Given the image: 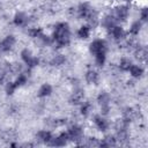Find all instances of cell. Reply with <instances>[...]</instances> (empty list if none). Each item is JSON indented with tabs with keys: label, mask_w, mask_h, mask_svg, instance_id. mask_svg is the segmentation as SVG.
<instances>
[{
	"label": "cell",
	"mask_w": 148,
	"mask_h": 148,
	"mask_svg": "<svg viewBox=\"0 0 148 148\" xmlns=\"http://www.w3.org/2000/svg\"><path fill=\"white\" fill-rule=\"evenodd\" d=\"M53 42L59 46H66L71 42V29L69 25L65 22H60L54 27L53 36H52Z\"/></svg>",
	"instance_id": "1"
},
{
	"label": "cell",
	"mask_w": 148,
	"mask_h": 148,
	"mask_svg": "<svg viewBox=\"0 0 148 148\" xmlns=\"http://www.w3.org/2000/svg\"><path fill=\"white\" fill-rule=\"evenodd\" d=\"M110 14L114 17V20H116L117 22H124V21H126V20L128 18V16H130V6L126 5V3L118 5V6H116V7L112 9V12H111Z\"/></svg>",
	"instance_id": "2"
},
{
	"label": "cell",
	"mask_w": 148,
	"mask_h": 148,
	"mask_svg": "<svg viewBox=\"0 0 148 148\" xmlns=\"http://www.w3.org/2000/svg\"><path fill=\"white\" fill-rule=\"evenodd\" d=\"M106 50H108V46H106V43L104 39L102 38H97V39H94L90 45H89V51L92 56H96L98 53H106Z\"/></svg>",
	"instance_id": "3"
},
{
	"label": "cell",
	"mask_w": 148,
	"mask_h": 148,
	"mask_svg": "<svg viewBox=\"0 0 148 148\" xmlns=\"http://www.w3.org/2000/svg\"><path fill=\"white\" fill-rule=\"evenodd\" d=\"M21 59L23 60V62H24L29 68H32V67L37 66L38 62H39L38 58L35 57V56L31 53V51L28 50V49H24V50L21 51Z\"/></svg>",
	"instance_id": "4"
},
{
	"label": "cell",
	"mask_w": 148,
	"mask_h": 148,
	"mask_svg": "<svg viewBox=\"0 0 148 148\" xmlns=\"http://www.w3.org/2000/svg\"><path fill=\"white\" fill-rule=\"evenodd\" d=\"M97 102L101 106L102 114L106 116L110 112V95L108 92H101L97 96Z\"/></svg>",
	"instance_id": "5"
},
{
	"label": "cell",
	"mask_w": 148,
	"mask_h": 148,
	"mask_svg": "<svg viewBox=\"0 0 148 148\" xmlns=\"http://www.w3.org/2000/svg\"><path fill=\"white\" fill-rule=\"evenodd\" d=\"M67 134H68L69 140L76 142V143H79L80 141L83 140V130H82V127H80L77 125L71 126L67 131Z\"/></svg>",
	"instance_id": "6"
},
{
	"label": "cell",
	"mask_w": 148,
	"mask_h": 148,
	"mask_svg": "<svg viewBox=\"0 0 148 148\" xmlns=\"http://www.w3.org/2000/svg\"><path fill=\"white\" fill-rule=\"evenodd\" d=\"M68 141H69V138H68L67 132H62L59 135L53 136L49 145L52 146V147H64L65 145H67Z\"/></svg>",
	"instance_id": "7"
},
{
	"label": "cell",
	"mask_w": 148,
	"mask_h": 148,
	"mask_svg": "<svg viewBox=\"0 0 148 148\" xmlns=\"http://www.w3.org/2000/svg\"><path fill=\"white\" fill-rule=\"evenodd\" d=\"M14 45H15V37L13 35H8L0 40V52H8L14 47Z\"/></svg>",
	"instance_id": "8"
},
{
	"label": "cell",
	"mask_w": 148,
	"mask_h": 148,
	"mask_svg": "<svg viewBox=\"0 0 148 148\" xmlns=\"http://www.w3.org/2000/svg\"><path fill=\"white\" fill-rule=\"evenodd\" d=\"M109 32L116 42H120L126 37V31L124 30V28L121 25H118V24H116Z\"/></svg>",
	"instance_id": "9"
},
{
	"label": "cell",
	"mask_w": 148,
	"mask_h": 148,
	"mask_svg": "<svg viewBox=\"0 0 148 148\" xmlns=\"http://www.w3.org/2000/svg\"><path fill=\"white\" fill-rule=\"evenodd\" d=\"M94 123L96 125V127L102 131V132H105L108 128H109V121L106 120L105 117H103V114H98V116H95L94 117Z\"/></svg>",
	"instance_id": "10"
},
{
	"label": "cell",
	"mask_w": 148,
	"mask_h": 148,
	"mask_svg": "<svg viewBox=\"0 0 148 148\" xmlns=\"http://www.w3.org/2000/svg\"><path fill=\"white\" fill-rule=\"evenodd\" d=\"M29 18H28V15L23 12H17L15 15H14V18H13V22L15 25L17 27H24L27 25Z\"/></svg>",
	"instance_id": "11"
},
{
	"label": "cell",
	"mask_w": 148,
	"mask_h": 148,
	"mask_svg": "<svg viewBox=\"0 0 148 148\" xmlns=\"http://www.w3.org/2000/svg\"><path fill=\"white\" fill-rule=\"evenodd\" d=\"M101 24L104 29H106L108 31H110L116 24H117V21L114 20V17L111 15V14H106L102 20H101Z\"/></svg>",
	"instance_id": "12"
},
{
	"label": "cell",
	"mask_w": 148,
	"mask_h": 148,
	"mask_svg": "<svg viewBox=\"0 0 148 148\" xmlns=\"http://www.w3.org/2000/svg\"><path fill=\"white\" fill-rule=\"evenodd\" d=\"M52 138H53L52 133H51L50 131H46V130H42V131L37 132V134H36V139H37V141H39L40 143H46V145H49Z\"/></svg>",
	"instance_id": "13"
},
{
	"label": "cell",
	"mask_w": 148,
	"mask_h": 148,
	"mask_svg": "<svg viewBox=\"0 0 148 148\" xmlns=\"http://www.w3.org/2000/svg\"><path fill=\"white\" fill-rule=\"evenodd\" d=\"M84 77H86V81H87L89 84H97V82H98V80H99L98 73H97L96 71H94V69L87 71Z\"/></svg>",
	"instance_id": "14"
},
{
	"label": "cell",
	"mask_w": 148,
	"mask_h": 148,
	"mask_svg": "<svg viewBox=\"0 0 148 148\" xmlns=\"http://www.w3.org/2000/svg\"><path fill=\"white\" fill-rule=\"evenodd\" d=\"M128 72H130V74H131L132 77H134V79H139V77H141V76L143 75V72H145V71H143V67H142V66L132 64V66L130 67Z\"/></svg>",
	"instance_id": "15"
},
{
	"label": "cell",
	"mask_w": 148,
	"mask_h": 148,
	"mask_svg": "<svg viewBox=\"0 0 148 148\" xmlns=\"http://www.w3.org/2000/svg\"><path fill=\"white\" fill-rule=\"evenodd\" d=\"M51 94H52V86L49 84V83L42 84V86L39 87V89H38V92H37L38 97H40V98L47 97V96H50Z\"/></svg>",
	"instance_id": "16"
},
{
	"label": "cell",
	"mask_w": 148,
	"mask_h": 148,
	"mask_svg": "<svg viewBox=\"0 0 148 148\" xmlns=\"http://www.w3.org/2000/svg\"><path fill=\"white\" fill-rule=\"evenodd\" d=\"M83 98H84V94H83V90L81 89H76L73 91L72 96H71V102L74 103V104H81L83 102Z\"/></svg>",
	"instance_id": "17"
},
{
	"label": "cell",
	"mask_w": 148,
	"mask_h": 148,
	"mask_svg": "<svg viewBox=\"0 0 148 148\" xmlns=\"http://www.w3.org/2000/svg\"><path fill=\"white\" fill-rule=\"evenodd\" d=\"M116 145H117V139L111 135L105 136L104 139H102V141L98 142V146H101V147H113Z\"/></svg>",
	"instance_id": "18"
},
{
	"label": "cell",
	"mask_w": 148,
	"mask_h": 148,
	"mask_svg": "<svg viewBox=\"0 0 148 148\" xmlns=\"http://www.w3.org/2000/svg\"><path fill=\"white\" fill-rule=\"evenodd\" d=\"M90 31H91V28H90L88 24L82 25V27L77 30V37H79L80 39H87V38H89V36H90Z\"/></svg>",
	"instance_id": "19"
},
{
	"label": "cell",
	"mask_w": 148,
	"mask_h": 148,
	"mask_svg": "<svg viewBox=\"0 0 148 148\" xmlns=\"http://www.w3.org/2000/svg\"><path fill=\"white\" fill-rule=\"evenodd\" d=\"M141 27H142V22H141L140 20H136V21H134V22L131 24L128 32H130L131 35H133V36H136V35H139V32H140V30H141Z\"/></svg>",
	"instance_id": "20"
},
{
	"label": "cell",
	"mask_w": 148,
	"mask_h": 148,
	"mask_svg": "<svg viewBox=\"0 0 148 148\" xmlns=\"http://www.w3.org/2000/svg\"><path fill=\"white\" fill-rule=\"evenodd\" d=\"M91 110H92V105H91L90 102H82V103H81V109H80V111H81V114H82V116H84V117L89 116L90 112H91Z\"/></svg>",
	"instance_id": "21"
},
{
	"label": "cell",
	"mask_w": 148,
	"mask_h": 148,
	"mask_svg": "<svg viewBox=\"0 0 148 148\" xmlns=\"http://www.w3.org/2000/svg\"><path fill=\"white\" fill-rule=\"evenodd\" d=\"M132 60L130 58H121L120 61H119V68L124 72H128L130 67L132 66Z\"/></svg>",
	"instance_id": "22"
},
{
	"label": "cell",
	"mask_w": 148,
	"mask_h": 148,
	"mask_svg": "<svg viewBox=\"0 0 148 148\" xmlns=\"http://www.w3.org/2000/svg\"><path fill=\"white\" fill-rule=\"evenodd\" d=\"M94 58H95V64L98 67H102V66H104V64L106 61V53H98V54L94 56Z\"/></svg>",
	"instance_id": "23"
},
{
	"label": "cell",
	"mask_w": 148,
	"mask_h": 148,
	"mask_svg": "<svg viewBox=\"0 0 148 148\" xmlns=\"http://www.w3.org/2000/svg\"><path fill=\"white\" fill-rule=\"evenodd\" d=\"M28 81V75L25 73H20L18 76L16 77V80L14 81V83L16 84V87H21L23 84H25Z\"/></svg>",
	"instance_id": "24"
},
{
	"label": "cell",
	"mask_w": 148,
	"mask_h": 148,
	"mask_svg": "<svg viewBox=\"0 0 148 148\" xmlns=\"http://www.w3.org/2000/svg\"><path fill=\"white\" fill-rule=\"evenodd\" d=\"M65 61H66V58H65L62 54H57V56L52 59L51 64H52L53 66H61V65L65 64Z\"/></svg>",
	"instance_id": "25"
},
{
	"label": "cell",
	"mask_w": 148,
	"mask_h": 148,
	"mask_svg": "<svg viewBox=\"0 0 148 148\" xmlns=\"http://www.w3.org/2000/svg\"><path fill=\"white\" fill-rule=\"evenodd\" d=\"M135 58L139 60H146L147 58V50L145 47H139L135 51Z\"/></svg>",
	"instance_id": "26"
},
{
	"label": "cell",
	"mask_w": 148,
	"mask_h": 148,
	"mask_svg": "<svg viewBox=\"0 0 148 148\" xmlns=\"http://www.w3.org/2000/svg\"><path fill=\"white\" fill-rule=\"evenodd\" d=\"M16 88H17V87H16V84H15L14 82H8V83L6 84V88H5V89H6V94H7V95H13L14 91L16 90Z\"/></svg>",
	"instance_id": "27"
},
{
	"label": "cell",
	"mask_w": 148,
	"mask_h": 148,
	"mask_svg": "<svg viewBox=\"0 0 148 148\" xmlns=\"http://www.w3.org/2000/svg\"><path fill=\"white\" fill-rule=\"evenodd\" d=\"M147 18H148V9L146 7H143L140 12V21L142 23H145V22H147Z\"/></svg>",
	"instance_id": "28"
},
{
	"label": "cell",
	"mask_w": 148,
	"mask_h": 148,
	"mask_svg": "<svg viewBox=\"0 0 148 148\" xmlns=\"http://www.w3.org/2000/svg\"><path fill=\"white\" fill-rule=\"evenodd\" d=\"M40 32H42V30L38 29V28H31V29L29 30V35H30L31 37H34V38H37V37L40 35Z\"/></svg>",
	"instance_id": "29"
}]
</instances>
